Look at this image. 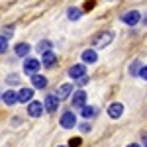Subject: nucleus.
I'll return each instance as SVG.
<instances>
[{"instance_id":"f257e3e1","label":"nucleus","mask_w":147,"mask_h":147,"mask_svg":"<svg viewBox=\"0 0 147 147\" xmlns=\"http://www.w3.org/2000/svg\"><path fill=\"white\" fill-rule=\"evenodd\" d=\"M39 69H41V61H37L34 57H28L24 61V73H28V75H35Z\"/></svg>"},{"instance_id":"f03ea898","label":"nucleus","mask_w":147,"mask_h":147,"mask_svg":"<svg viewBox=\"0 0 147 147\" xmlns=\"http://www.w3.org/2000/svg\"><path fill=\"white\" fill-rule=\"evenodd\" d=\"M43 108H45V112H49V114L57 112V108H59V98H57V94H47L45 100H43Z\"/></svg>"},{"instance_id":"7ed1b4c3","label":"nucleus","mask_w":147,"mask_h":147,"mask_svg":"<svg viewBox=\"0 0 147 147\" xmlns=\"http://www.w3.org/2000/svg\"><path fill=\"white\" fill-rule=\"evenodd\" d=\"M59 124H61V127H65V129H71V127L77 125V116H75L73 112H65L63 116H61Z\"/></svg>"},{"instance_id":"20e7f679","label":"nucleus","mask_w":147,"mask_h":147,"mask_svg":"<svg viewBox=\"0 0 147 147\" xmlns=\"http://www.w3.org/2000/svg\"><path fill=\"white\" fill-rule=\"evenodd\" d=\"M43 112H45V108H43V104H41V102L32 100L30 104H28V114H30L32 118H39Z\"/></svg>"},{"instance_id":"39448f33","label":"nucleus","mask_w":147,"mask_h":147,"mask_svg":"<svg viewBox=\"0 0 147 147\" xmlns=\"http://www.w3.org/2000/svg\"><path fill=\"white\" fill-rule=\"evenodd\" d=\"M139 20H141V14H139L137 10H129V12H125L124 16H122V22L127 24V26H136Z\"/></svg>"},{"instance_id":"423d86ee","label":"nucleus","mask_w":147,"mask_h":147,"mask_svg":"<svg viewBox=\"0 0 147 147\" xmlns=\"http://www.w3.org/2000/svg\"><path fill=\"white\" fill-rule=\"evenodd\" d=\"M86 75V69H84V63H79V65H73V67L69 69V77L71 79H77L79 80L80 77H84Z\"/></svg>"},{"instance_id":"0eeeda50","label":"nucleus","mask_w":147,"mask_h":147,"mask_svg":"<svg viewBox=\"0 0 147 147\" xmlns=\"http://www.w3.org/2000/svg\"><path fill=\"white\" fill-rule=\"evenodd\" d=\"M55 94H57V98H59V100H65V98H69V96H73V84H71V82L61 84V86H59V90H57Z\"/></svg>"},{"instance_id":"6e6552de","label":"nucleus","mask_w":147,"mask_h":147,"mask_svg":"<svg viewBox=\"0 0 147 147\" xmlns=\"http://www.w3.org/2000/svg\"><path fill=\"white\" fill-rule=\"evenodd\" d=\"M73 106H75V108H82V106H86V92H84V90L73 92Z\"/></svg>"},{"instance_id":"1a4fd4ad","label":"nucleus","mask_w":147,"mask_h":147,"mask_svg":"<svg viewBox=\"0 0 147 147\" xmlns=\"http://www.w3.org/2000/svg\"><path fill=\"white\" fill-rule=\"evenodd\" d=\"M114 39V34L112 32H104V34H100L98 37H96V41H94V45L96 47H106L110 41Z\"/></svg>"},{"instance_id":"9d476101","label":"nucleus","mask_w":147,"mask_h":147,"mask_svg":"<svg viewBox=\"0 0 147 147\" xmlns=\"http://www.w3.org/2000/svg\"><path fill=\"white\" fill-rule=\"evenodd\" d=\"M122 114H124V106H122L120 102H114V104H110V106H108V116H110V118L118 120Z\"/></svg>"},{"instance_id":"9b49d317","label":"nucleus","mask_w":147,"mask_h":147,"mask_svg":"<svg viewBox=\"0 0 147 147\" xmlns=\"http://www.w3.org/2000/svg\"><path fill=\"white\" fill-rule=\"evenodd\" d=\"M80 59H82V63L86 65H90V63H96V59H98V53L94 51V49H84L82 51V55H80Z\"/></svg>"},{"instance_id":"f8f14e48","label":"nucleus","mask_w":147,"mask_h":147,"mask_svg":"<svg viewBox=\"0 0 147 147\" xmlns=\"http://www.w3.org/2000/svg\"><path fill=\"white\" fill-rule=\"evenodd\" d=\"M32 84H34V88L41 90V88H45V86H47V79L43 77V75L35 73V75H32Z\"/></svg>"},{"instance_id":"ddd939ff","label":"nucleus","mask_w":147,"mask_h":147,"mask_svg":"<svg viewBox=\"0 0 147 147\" xmlns=\"http://www.w3.org/2000/svg\"><path fill=\"white\" fill-rule=\"evenodd\" d=\"M55 63H57V57H55V53H53V49L47 51V53H43V59H41V65H43V67L51 69Z\"/></svg>"},{"instance_id":"4468645a","label":"nucleus","mask_w":147,"mask_h":147,"mask_svg":"<svg viewBox=\"0 0 147 147\" xmlns=\"http://www.w3.org/2000/svg\"><path fill=\"white\" fill-rule=\"evenodd\" d=\"M34 98V88H20L18 90V102H32Z\"/></svg>"},{"instance_id":"2eb2a0df","label":"nucleus","mask_w":147,"mask_h":147,"mask_svg":"<svg viewBox=\"0 0 147 147\" xmlns=\"http://www.w3.org/2000/svg\"><path fill=\"white\" fill-rule=\"evenodd\" d=\"M2 102H4V104H8V106L16 104V102H18V92H14V90H6L4 94H2Z\"/></svg>"},{"instance_id":"dca6fc26","label":"nucleus","mask_w":147,"mask_h":147,"mask_svg":"<svg viewBox=\"0 0 147 147\" xmlns=\"http://www.w3.org/2000/svg\"><path fill=\"white\" fill-rule=\"evenodd\" d=\"M30 43H26V41H22V43H18V45L14 47V51H16V55L18 57H28V53H30Z\"/></svg>"},{"instance_id":"f3484780","label":"nucleus","mask_w":147,"mask_h":147,"mask_svg":"<svg viewBox=\"0 0 147 147\" xmlns=\"http://www.w3.org/2000/svg\"><path fill=\"white\" fill-rule=\"evenodd\" d=\"M96 114H98V110H96L94 106H88V104H86V106H82V108H80V116H82V118H86V120L94 118Z\"/></svg>"},{"instance_id":"a211bd4d","label":"nucleus","mask_w":147,"mask_h":147,"mask_svg":"<svg viewBox=\"0 0 147 147\" xmlns=\"http://www.w3.org/2000/svg\"><path fill=\"white\" fill-rule=\"evenodd\" d=\"M80 16H82V10H80V8H75V6H71V8L67 10V18L71 20V22H77Z\"/></svg>"},{"instance_id":"6ab92c4d","label":"nucleus","mask_w":147,"mask_h":147,"mask_svg":"<svg viewBox=\"0 0 147 147\" xmlns=\"http://www.w3.org/2000/svg\"><path fill=\"white\" fill-rule=\"evenodd\" d=\"M47 51H51V41H47V39H43V41H39L37 43V53H47Z\"/></svg>"},{"instance_id":"aec40b11","label":"nucleus","mask_w":147,"mask_h":147,"mask_svg":"<svg viewBox=\"0 0 147 147\" xmlns=\"http://www.w3.org/2000/svg\"><path fill=\"white\" fill-rule=\"evenodd\" d=\"M141 67H143V65H141L139 61H134L131 67H129V73H131V75H139V69H141Z\"/></svg>"},{"instance_id":"412c9836","label":"nucleus","mask_w":147,"mask_h":147,"mask_svg":"<svg viewBox=\"0 0 147 147\" xmlns=\"http://www.w3.org/2000/svg\"><path fill=\"white\" fill-rule=\"evenodd\" d=\"M6 49H8V39L0 35V53H6Z\"/></svg>"},{"instance_id":"4be33fe9","label":"nucleus","mask_w":147,"mask_h":147,"mask_svg":"<svg viewBox=\"0 0 147 147\" xmlns=\"http://www.w3.org/2000/svg\"><path fill=\"white\" fill-rule=\"evenodd\" d=\"M79 129L82 131V134H86V131H90V124H86V122H82V124L79 125Z\"/></svg>"},{"instance_id":"5701e85b","label":"nucleus","mask_w":147,"mask_h":147,"mask_svg":"<svg viewBox=\"0 0 147 147\" xmlns=\"http://www.w3.org/2000/svg\"><path fill=\"white\" fill-rule=\"evenodd\" d=\"M139 77H141L143 80H147V65H143V67L139 69Z\"/></svg>"},{"instance_id":"b1692460","label":"nucleus","mask_w":147,"mask_h":147,"mask_svg":"<svg viewBox=\"0 0 147 147\" xmlns=\"http://www.w3.org/2000/svg\"><path fill=\"white\" fill-rule=\"evenodd\" d=\"M80 145V139L79 137H73V139H71V143H69V147H79Z\"/></svg>"},{"instance_id":"393cba45","label":"nucleus","mask_w":147,"mask_h":147,"mask_svg":"<svg viewBox=\"0 0 147 147\" xmlns=\"http://www.w3.org/2000/svg\"><path fill=\"white\" fill-rule=\"evenodd\" d=\"M6 80H8V82H12V84H16V82H18V75H10Z\"/></svg>"},{"instance_id":"a878e982","label":"nucleus","mask_w":147,"mask_h":147,"mask_svg":"<svg viewBox=\"0 0 147 147\" xmlns=\"http://www.w3.org/2000/svg\"><path fill=\"white\" fill-rule=\"evenodd\" d=\"M86 82H88V77H86V75H84V77H80V79H79V84H80V86H82V84H86Z\"/></svg>"},{"instance_id":"bb28decb","label":"nucleus","mask_w":147,"mask_h":147,"mask_svg":"<svg viewBox=\"0 0 147 147\" xmlns=\"http://www.w3.org/2000/svg\"><path fill=\"white\" fill-rule=\"evenodd\" d=\"M143 145L147 147V134H143Z\"/></svg>"},{"instance_id":"cd10ccee","label":"nucleus","mask_w":147,"mask_h":147,"mask_svg":"<svg viewBox=\"0 0 147 147\" xmlns=\"http://www.w3.org/2000/svg\"><path fill=\"white\" fill-rule=\"evenodd\" d=\"M127 147H141V145H137V143H131V145H127Z\"/></svg>"},{"instance_id":"c85d7f7f","label":"nucleus","mask_w":147,"mask_h":147,"mask_svg":"<svg viewBox=\"0 0 147 147\" xmlns=\"http://www.w3.org/2000/svg\"><path fill=\"white\" fill-rule=\"evenodd\" d=\"M143 24H145V26H147V16H145V18H143Z\"/></svg>"},{"instance_id":"c756f323","label":"nucleus","mask_w":147,"mask_h":147,"mask_svg":"<svg viewBox=\"0 0 147 147\" xmlns=\"http://www.w3.org/2000/svg\"><path fill=\"white\" fill-rule=\"evenodd\" d=\"M59 147H63V145H59Z\"/></svg>"}]
</instances>
